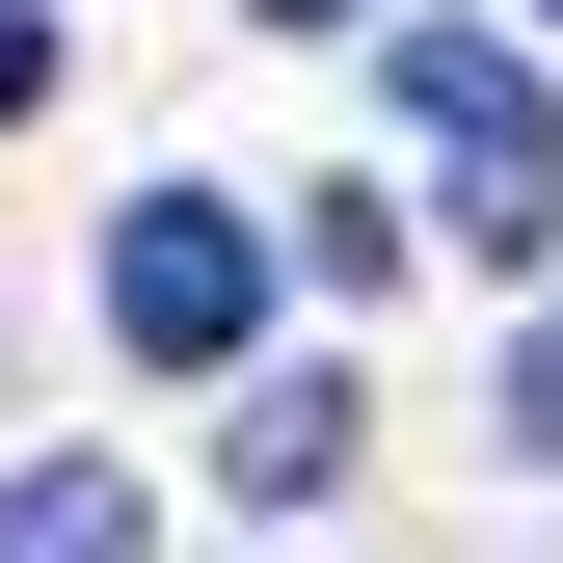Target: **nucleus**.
<instances>
[{
	"instance_id": "nucleus-5",
	"label": "nucleus",
	"mask_w": 563,
	"mask_h": 563,
	"mask_svg": "<svg viewBox=\"0 0 563 563\" xmlns=\"http://www.w3.org/2000/svg\"><path fill=\"white\" fill-rule=\"evenodd\" d=\"M510 456H537V483H563V322H537V349H510Z\"/></svg>"
},
{
	"instance_id": "nucleus-1",
	"label": "nucleus",
	"mask_w": 563,
	"mask_h": 563,
	"mask_svg": "<svg viewBox=\"0 0 563 563\" xmlns=\"http://www.w3.org/2000/svg\"><path fill=\"white\" fill-rule=\"evenodd\" d=\"M402 134H430V162H456L430 216H456L483 268H510V242L563 216V81H537L510 27H402Z\"/></svg>"
},
{
	"instance_id": "nucleus-6",
	"label": "nucleus",
	"mask_w": 563,
	"mask_h": 563,
	"mask_svg": "<svg viewBox=\"0 0 563 563\" xmlns=\"http://www.w3.org/2000/svg\"><path fill=\"white\" fill-rule=\"evenodd\" d=\"M0 108H54V0H0Z\"/></svg>"
},
{
	"instance_id": "nucleus-2",
	"label": "nucleus",
	"mask_w": 563,
	"mask_h": 563,
	"mask_svg": "<svg viewBox=\"0 0 563 563\" xmlns=\"http://www.w3.org/2000/svg\"><path fill=\"white\" fill-rule=\"evenodd\" d=\"M108 322L162 349V376H216V349L268 322V242L216 216V188H134V242H108Z\"/></svg>"
},
{
	"instance_id": "nucleus-7",
	"label": "nucleus",
	"mask_w": 563,
	"mask_h": 563,
	"mask_svg": "<svg viewBox=\"0 0 563 563\" xmlns=\"http://www.w3.org/2000/svg\"><path fill=\"white\" fill-rule=\"evenodd\" d=\"M268 27H349V0H268Z\"/></svg>"
},
{
	"instance_id": "nucleus-3",
	"label": "nucleus",
	"mask_w": 563,
	"mask_h": 563,
	"mask_svg": "<svg viewBox=\"0 0 563 563\" xmlns=\"http://www.w3.org/2000/svg\"><path fill=\"white\" fill-rule=\"evenodd\" d=\"M0 563H134V483H108V456H54V483H0Z\"/></svg>"
},
{
	"instance_id": "nucleus-4",
	"label": "nucleus",
	"mask_w": 563,
	"mask_h": 563,
	"mask_svg": "<svg viewBox=\"0 0 563 563\" xmlns=\"http://www.w3.org/2000/svg\"><path fill=\"white\" fill-rule=\"evenodd\" d=\"M216 456L268 483V510H296V483H349V402H322V376H268V402H242V430H216Z\"/></svg>"
}]
</instances>
